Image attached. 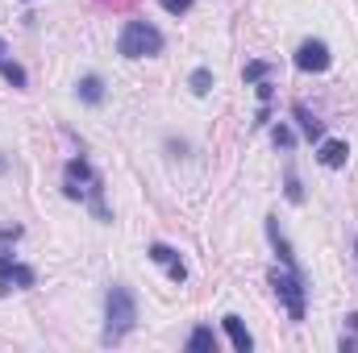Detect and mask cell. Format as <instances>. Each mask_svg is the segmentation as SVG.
Here are the masks:
<instances>
[{
    "mask_svg": "<svg viewBox=\"0 0 358 353\" xmlns=\"http://www.w3.org/2000/svg\"><path fill=\"white\" fill-rule=\"evenodd\" d=\"M0 80H4L13 91H25V88H29V75H25V67H21L13 54H8L4 38H0Z\"/></svg>",
    "mask_w": 358,
    "mask_h": 353,
    "instance_id": "30bf717a",
    "label": "cell"
},
{
    "mask_svg": "<svg viewBox=\"0 0 358 353\" xmlns=\"http://www.w3.org/2000/svg\"><path fill=\"white\" fill-rule=\"evenodd\" d=\"M163 46H167L163 29L150 25L146 17L125 21V29H121V38H117V54H121V59H155V54H163Z\"/></svg>",
    "mask_w": 358,
    "mask_h": 353,
    "instance_id": "3957f363",
    "label": "cell"
},
{
    "mask_svg": "<svg viewBox=\"0 0 358 353\" xmlns=\"http://www.w3.org/2000/svg\"><path fill=\"white\" fill-rule=\"evenodd\" d=\"M267 241H271V250L279 254V262L287 266V270H300V262H296V250H292V241H287V233L279 229V216H267Z\"/></svg>",
    "mask_w": 358,
    "mask_h": 353,
    "instance_id": "9c48e42d",
    "label": "cell"
},
{
    "mask_svg": "<svg viewBox=\"0 0 358 353\" xmlns=\"http://www.w3.org/2000/svg\"><path fill=\"white\" fill-rule=\"evenodd\" d=\"M283 195H287L292 204H304V187H300V179H296V171H287V183H283Z\"/></svg>",
    "mask_w": 358,
    "mask_h": 353,
    "instance_id": "d6986e66",
    "label": "cell"
},
{
    "mask_svg": "<svg viewBox=\"0 0 358 353\" xmlns=\"http://www.w3.org/2000/svg\"><path fill=\"white\" fill-rule=\"evenodd\" d=\"M292 117L300 121V133H304L308 142H321V137H325V125H321V121H317L304 104H292Z\"/></svg>",
    "mask_w": 358,
    "mask_h": 353,
    "instance_id": "7c38bea8",
    "label": "cell"
},
{
    "mask_svg": "<svg viewBox=\"0 0 358 353\" xmlns=\"http://www.w3.org/2000/svg\"><path fill=\"white\" fill-rule=\"evenodd\" d=\"M34 283H38L34 266L17 262L13 254H0V295H8V291H25V287H34Z\"/></svg>",
    "mask_w": 358,
    "mask_h": 353,
    "instance_id": "8992f818",
    "label": "cell"
},
{
    "mask_svg": "<svg viewBox=\"0 0 358 353\" xmlns=\"http://www.w3.org/2000/svg\"><path fill=\"white\" fill-rule=\"evenodd\" d=\"M271 142H275V150H292V146H296V133H292L287 125H275V129H271Z\"/></svg>",
    "mask_w": 358,
    "mask_h": 353,
    "instance_id": "e0dca14e",
    "label": "cell"
},
{
    "mask_svg": "<svg viewBox=\"0 0 358 353\" xmlns=\"http://www.w3.org/2000/svg\"><path fill=\"white\" fill-rule=\"evenodd\" d=\"M271 287L287 312V320H304V299H308V287H304V274L300 270H271Z\"/></svg>",
    "mask_w": 358,
    "mask_h": 353,
    "instance_id": "277c9868",
    "label": "cell"
},
{
    "mask_svg": "<svg viewBox=\"0 0 358 353\" xmlns=\"http://www.w3.org/2000/svg\"><path fill=\"white\" fill-rule=\"evenodd\" d=\"M317 163H321L325 171H342V167L350 163V146H346L342 137H321V142H317Z\"/></svg>",
    "mask_w": 358,
    "mask_h": 353,
    "instance_id": "ba28073f",
    "label": "cell"
},
{
    "mask_svg": "<svg viewBox=\"0 0 358 353\" xmlns=\"http://www.w3.org/2000/svg\"><path fill=\"white\" fill-rule=\"evenodd\" d=\"M146 258H150V262H159V266H163L171 283H179V287L187 283V266H183V258H179V254L171 250V246H163V241H155V246L146 250Z\"/></svg>",
    "mask_w": 358,
    "mask_h": 353,
    "instance_id": "52a82bcc",
    "label": "cell"
},
{
    "mask_svg": "<svg viewBox=\"0 0 358 353\" xmlns=\"http://www.w3.org/2000/svg\"><path fill=\"white\" fill-rule=\"evenodd\" d=\"M355 250H358V241H355Z\"/></svg>",
    "mask_w": 358,
    "mask_h": 353,
    "instance_id": "cb8c5ba5",
    "label": "cell"
},
{
    "mask_svg": "<svg viewBox=\"0 0 358 353\" xmlns=\"http://www.w3.org/2000/svg\"><path fill=\"white\" fill-rule=\"evenodd\" d=\"M21 233H25L21 225H8V229H0V254H8V250L21 241Z\"/></svg>",
    "mask_w": 358,
    "mask_h": 353,
    "instance_id": "ac0fdd59",
    "label": "cell"
},
{
    "mask_svg": "<svg viewBox=\"0 0 358 353\" xmlns=\"http://www.w3.org/2000/svg\"><path fill=\"white\" fill-rule=\"evenodd\" d=\"M221 324H225L229 345H234L238 353H250V350H255V337H250V329L242 324V316H234V312H229V316H221Z\"/></svg>",
    "mask_w": 358,
    "mask_h": 353,
    "instance_id": "8fae6325",
    "label": "cell"
},
{
    "mask_svg": "<svg viewBox=\"0 0 358 353\" xmlns=\"http://www.w3.org/2000/svg\"><path fill=\"white\" fill-rule=\"evenodd\" d=\"M187 88L196 91V96H208V91H213V71H208V67H196L192 80H187Z\"/></svg>",
    "mask_w": 358,
    "mask_h": 353,
    "instance_id": "2e32d148",
    "label": "cell"
},
{
    "mask_svg": "<svg viewBox=\"0 0 358 353\" xmlns=\"http://www.w3.org/2000/svg\"><path fill=\"white\" fill-rule=\"evenodd\" d=\"M63 191H67V200H88L100 225L113 220L108 208H104V183H100V175L92 171L88 158H71V163L63 167Z\"/></svg>",
    "mask_w": 358,
    "mask_h": 353,
    "instance_id": "7a4b0ae2",
    "label": "cell"
},
{
    "mask_svg": "<svg viewBox=\"0 0 358 353\" xmlns=\"http://www.w3.org/2000/svg\"><path fill=\"white\" fill-rule=\"evenodd\" d=\"M4 171H8V163H4V158H0V175H4Z\"/></svg>",
    "mask_w": 358,
    "mask_h": 353,
    "instance_id": "7402d4cb",
    "label": "cell"
},
{
    "mask_svg": "<svg viewBox=\"0 0 358 353\" xmlns=\"http://www.w3.org/2000/svg\"><path fill=\"white\" fill-rule=\"evenodd\" d=\"M25 4H34V0H25Z\"/></svg>",
    "mask_w": 358,
    "mask_h": 353,
    "instance_id": "603a6c76",
    "label": "cell"
},
{
    "mask_svg": "<svg viewBox=\"0 0 358 353\" xmlns=\"http://www.w3.org/2000/svg\"><path fill=\"white\" fill-rule=\"evenodd\" d=\"M329 63H334V54H329V46H325L321 38H304V42L296 46V67H300L304 75H325Z\"/></svg>",
    "mask_w": 358,
    "mask_h": 353,
    "instance_id": "5b68a950",
    "label": "cell"
},
{
    "mask_svg": "<svg viewBox=\"0 0 358 353\" xmlns=\"http://www.w3.org/2000/svg\"><path fill=\"white\" fill-rule=\"evenodd\" d=\"M138 324V295L125 287V283H113L104 291V333L100 341L104 345H121Z\"/></svg>",
    "mask_w": 358,
    "mask_h": 353,
    "instance_id": "6da1fadb",
    "label": "cell"
},
{
    "mask_svg": "<svg viewBox=\"0 0 358 353\" xmlns=\"http://www.w3.org/2000/svg\"><path fill=\"white\" fill-rule=\"evenodd\" d=\"M187 353H217V333L208 324H196L187 337Z\"/></svg>",
    "mask_w": 358,
    "mask_h": 353,
    "instance_id": "4fadbf2b",
    "label": "cell"
},
{
    "mask_svg": "<svg viewBox=\"0 0 358 353\" xmlns=\"http://www.w3.org/2000/svg\"><path fill=\"white\" fill-rule=\"evenodd\" d=\"M242 75H246V84H263V80L271 75V67H267V63H246V71H242Z\"/></svg>",
    "mask_w": 358,
    "mask_h": 353,
    "instance_id": "ffe728a7",
    "label": "cell"
},
{
    "mask_svg": "<svg viewBox=\"0 0 358 353\" xmlns=\"http://www.w3.org/2000/svg\"><path fill=\"white\" fill-rule=\"evenodd\" d=\"M342 353H358V312L346 316V329H342V341H338Z\"/></svg>",
    "mask_w": 358,
    "mask_h": 353,
    "instance_id": "9a60e30c",
    "label": "cell"
},
{
    "mask_svg": "<svg viewBox=\"0 0 358 353\" xmlns=\"http://www.w3.org/2000/svg\"><path fill=\"white\" fill-rule=\"evenodd\" d=\"M159 4H163V8H167L171 17H183V13L192 8V0H159Z\"/></svg>",
    "mask_w": 358,
    "mask_h": 353,
    "instance_id": "44dd1931",
    "label": "cell"
},
{
    "mask_svg": "<svg viewBox=\"0 0 358 353\" xmlns=\"http://www.w3.org/2000/svg\"><path fill=\"white\" fill-rule=\"evenodd\" d=\"M76 96H80L84 104H92V108L104 104V80H100V75H84V80L76 84Z\"/></svg>",
    "mask_w": 358,
    "mask_h": 353,
    "instance_id": "5bb4252c",
    "label": "cell"
}]
</instances>
